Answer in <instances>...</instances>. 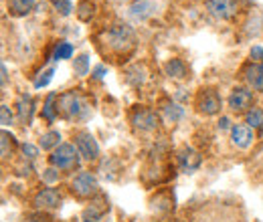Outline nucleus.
<instances>
[{
    "label": "nucleus",
    "mask_w": 263,
    "mask_h": 222,
    "mask_svg": "<svg viewBox=\"0 0 263 222\" xmlns=\"http://www.w3.org/2000/svg\"><path fill=\"white\" fill-rule=\"evenodd\" d=\"M57 107H59V117H63L67 122H83L91 113L89 101L81 95L77 89L61 93Z\"/></svg>",
    "instance_id": "nucleus-1"
},
{
    "label": "nucleus",
    "mask_w": 263,
    "mask_h": 222,
    "mask_svg": "<svg viewBox=\"0 0 263 222\" xmlns=\"http://www.w3.org/2000/svg\"><path fill=\"white\" fill-rule=\"evenodd\" d=\"M103 43L107 45L109 51L118 55H128L136 47V32L126 23H114L103 34Z\"/></svg>",
    "instance_id": "nucleus-2"
},
{
    "label": "nucleus",
    "mask_w": 263,
    "mask_h": 222,
    "mask_svg": "<svg viewBox=\"0 0 263 222\" xmlns=\"http://www.w3.org/2000/svg\"><path fill=\"white\" fill-rule=\"evenodd\" d=\"M79 152L73 144H61L59 148H55L49 156V164L51 168H57L59 172H71L79 166Z\"/></svg>",
    "instance_id": "nucleus-3"
},
{
    "label": "nucleus",
    "mask_w": 263,
    "mask_h": 222,
    "mask_svg": "<svg viewBox=\"0 0 263 222\" xmlns=\"http://www.w3.org/2000/svg\"><path fill=\"white\" fill-rule=\"evenodd\" d=\"M69 186H71V192L79 198H93L96 194H99V182L91 172H77L71 178Z\"/></svg>",
    "instance_id": "nucleus-4"
},
{
    "label": "nucleus",
    "mask_w": 263,
    "mask_h": 222,
    "mask_svg": "<svg viewBox=\"0 0 263 222\" xmlns=\"http://www.w3.org/2000/svg\"><path fill=\"white\" fill-rule=\"evenodd\" d=\"M73 142H75V148H77L81 159H85V162H96V159L99 158V144H98V139L91 135V131H87V129L75 131V133H73Z\"/></svg>",
    "instance_id": "nucleus-5"
},
{
    "label": "nucleus",
    "mask_w": 263,
    "mask_h": 222,
    "mask_svg": "<svg viewBox=\"0 0 263 222\" xmlns=\"http://www.w3.org/2000/svg\"><path fill=\"white\" fill-rule=\"evenodd\" d=\"M130 122L132 126L136 129H140V131H154L160 124L158 113L154 109H150V107H144V105H140V107H136L132 111Z\"/></svg>",
    "instance_id": "nucleus-6"
},
{
    "label": "nucleus",
    "mask_w": 263,
    "mask_h": 222,
    "mask_svg": "<svg viewBox=\"0 0 263 222\" xmlns=\"http://www.w3.org/2000/svg\"><path fill=\"white\" fill-rule=\"evenodd\" d=\"M227 103H229L231 111H235V113H247L253 107V89H249V87H235L231 91Z\"/></svg>",
    "instance_id": "nucleus-7"
},
{
    "label": "nucleus",
    "mask_w": 263,
    "mask_h": 222,
    "mask_svg": "<svg viewBox=\"0 0 263 222\" xmlns=\"http://www.w3.org/2000/svg\"><path fill=\"white\" fill-rule=\"evenodd\" d=\"M223 107V101L215 89H202L197 97V109L202 115H217Z\"/></svg>",
    "instance_id": "nucleus-8"
},
{
    "label": "nucleus",
    "mask_w": 263,
    "mask_h": 222,
    "mask_svg": "<svg viewBox=\"0 0 263 222\" xmlns=\"http://www.w3.org/2000/svg\"><path fill=\"white\" fill-rule=\"evenodd\" d=\"M63 202V194L57 190V188H43L34 194L33 204L39 210H57Z\"/></svg>",
    "instance_id": "nucleus-9"
},
{
    "label": "nucleus",
    "mask_w": 263,
    "mask_h": 222,
    "mask_svg": "<svg viewBox=\"0 0 263 222\" xmlns=\"http://www.w3.org/2000/svg\"><path fill=\"white\" fill-rule=\"evenodd\" d=\"M255 142V129L247 126V124H235L231 126V144L239 150H247L251 148Z\"/></svg>",
    "instance_id": "nucleus-10"
},
{
    "label": "nucleus",
    "mask_w": 263,
    "mask_h": 222,
    "mask_svg": "<svg viewBox=\"0 0 263 222\" xmlns=\"http://www.w3.org/2000/svg\"><path fill=\"white\" fill-rule=\"evenodd\" d=\"M156 12H158V4L154 0H136L128 8V16L134 21H140V23L152 18Z\"/></svg>",
    "instance_id": "nucleus-11"
},
{
    "label": "nucleus",
    "mask_w": 263,
    "mask_h": 222,
    "mask_svg": "<svg viewBox=\"0 0 263 222\" xmlns=\"http://www.w3.org/2000/svg\"><path fill=\"white\" fill-rule=\"evenodd\" d=\"M200 164H202V158H200V154L195 152L193 148H182L178 152V166H180V170L184 174L197 172L198 168H200Z\"/></svg>",
    "instance_id": "nucleus-12"
},
{
    "label": "nucleus",
    "mask_w": 263,
    "mask_h": 222,
    "mask_svg": "<svg viewBox=\"0 0 263 222\" xmlns=\"http://www.w3.org/2000/svg\"><path fill=\"white\" fill-rule=\"evenodd\" d=\"M243 77L249 89L263 93V63H251L249 67H245Z\"/></svg>",
    "instance_id": "nucleus-13"
},
{
    "label": "nucleus",
    "mask_w": 263,
    "mask_h": 222,
    "mask_svg": "<svg viewBox=\"0 0 263 222\" xmlns=\"http://www.w3.org/2000/svg\"><path fill=\"white\" fill-rule=\"evenodd\" d=\"M33 111H34V101L31 95H21L18 101H16V115H18V122L21 124H29L31 117H33Z\"/></svg>",
    "instance_id": "nucleus-14"
},
{
    "label": "nucleus",
    "mask_w": 263,
    "mask_h": 222,
    "mask_svg": "<svg viewBox=\"0 0 263 222\" xmlns=\"http://www.w3.org/2000/svg\"><path fill=\"white\" fill-rule=\"evenodd\" d=\"M206 8H209V12H211L215 18H221V21L229 18L231 14H233V4H231V0H206Z\"/></svg>",
    "instance_id": "nucleus-15"
},
{
    "label": "nucleus",
    "mask_w": 263,
    "mask_h": 222,
    "mask_svg": "<svg viewBox=\"0 0 263 222\" xmlns=\"http://www.w3.org/2000/svg\"><path fill=\"white\" fill-rule=\"evenodd\" d=\"M164 71L170 79H186L189 77V69H186L182 59H168L164 65Z\"/></svg>",
    "instance_id": "nucleus-16"
},
{
    "label": "nucleus",
    "mask_w": 263,
    "mask_h": 222,
    "mask_svg": "<svg viewBox=\"0 0 263 222\" xmlns=\"http://www.w3.org/2000/svg\"><path fill=\"white\" fill-rule=\"evenodd\" d=\"M6 6L12 16H27L36 6V0H6Z\"/></svg>",
    "instance_id": "nucleus-17"
},
{
    "label": "nucleus",
    "mask_w": 263,
    "mask_h": 222,
    "mask_svg": "<svg viewBox=\"0 0 263 222\" xmlns=\"http://www.w3.org/2000/svg\"><path fill=\"white\" fill-rule=\"evenodd\" d=\"M160 111H162V115H164V119L168 124H176V122H180L182 115H184V109H182L178 103H174V101H164V103L160 105Z\"/></svg>",
    "instance_id": "nucleus-18"
},
{
    "label": "nucleus",
    "mask_w": 263,
    "mask_h": 222,
    "mask_svg": "<svg viewBox=\"0 0 263 222\" xmlns=\"http://www.w3.org/2000/svg\"><path fill=\"white\" fill-rule=\"evenodd\" d=\"M57 103H59V95H57V93H49V95H47L45 103H43V117H45L47 122H55V119H57V115H59Z\"/></svg>",
    "instance_id": "nucleus-19"
},
{
    "label": "nucleus",
    "mask_w": 263,
    "mask_h": 222,
    "mask_svg": "<svg viewBox=\"0 0 263 222\" xmlns=\"http://www.w3.org/2000/svg\"><path fill=\"white\" fill-rule=\"evenodd\" d=\"M61 146V133L59 131H55V129H51V131H47V133H43L41 135V142H39V148H43V150H55V148H59Z\"/></svg>",
    "instance_id": "nucleus-20"
},
{
    "label": "nucleus",
    "mask_w": 263,
    "mask_h": 222,
    "mask_svg": "<svg viewBox=\"0 0 263 222\" xmlns=\"http://www.w3.org/2000/svg\"><path fill=\"white\" fill-rule=\"evenodd\" d=\"M245 124L251 127V129H261L263 127V109H259V107H251V109L245 113Z\"/></svg>",
    "instance_id": "nucleus-21"
},
{
    "label": "nucleus",
    "mask_w": 263,
    "mask_h": 222,
    "mask_svg": "<svg viewBox=\"0 0 263 222\" xmlns=\"http://www.w3.org/2000/svg\"><path fill=\"white\" fill-rule=\"evenodd\" d=\"M73 57V45L67 43V41H59L57 47H55V53H53V59L55 61H65Z\"/></svg>",
    "instance_id": "nucleus-22"
},
{
    "label": "nucleus",
    "mask_w": 263,
    "mask_h": 222,
    "mask_svg": "<svg viewBox=\"0 0 263 222\" xmlns=\"http://www.w3.org/2000/svg\"><path fill=\"white\" fill-rule=\"evenodd\" d=\"M73 71L77 77H85L89 75V57L87 55H79L73 59Z\"/></svg>",
    "instance_id": "nucleus-23"
},
{
    "label": "nucleus",
    "mask_w": 263,
    "mask_h": 222,
    "mask_svg": "<svg viewBox=\"0 0 263 222\" xmlns=\"http://www.w3.org/2000/svg\"><path fill=\"white\" fill-rule=\"evenodd\" d=\"M91 14H93V2H91V0H81L79 6H77V16H79V21L87 23V21L91 18Z\"/></svg>",
    "instance_id": "nucleus-24"
},
{
    "label": "nucleus",
    "mask_w": 263,
    "mask_h": 222,
    "mask_svg": "<svg viewBox=\"0 0 263 222\" xmlns=\"http://www.w3.org/2000/svg\"><path fill=\"white\" fill-rule=\"evenodd\" d=\"M14 150V137L8 131H2V159H8Z\"/></svg>",
    "instance_id": "nucleus-25"
},
{
    "label": "nucleus",
    "mask_w": 263,
    "mask_h": 222,
    "mask_svg": "<svg viewBox=\"0 0 263 222\" xmlns=\"http://www.w3.org/2000/svg\"><path fill=\"white\" fill-rule=\"evenodd\" d=\"M107 210V206H101V208H98V204H91L87 210H85V214H83V218H85V222H98L101 216H103V212Z\"/></svg>",
    "instance_id": "nucleus-26"
},
{
    "label": "nucleus",
    "mask_w": 263,
    "mask_h": 222,
    "mask_svg": "<svg viewBox=\"0 0 263 222\" xmlns=\"http://www.w3.org/2000/svg\"><path fill=\"white\" fill-rule=\"evenodd\" d=\"M53 75H55V69H53V67L45 69V71L34 79V89H43V87H47V85H49V81L53 79Z\"/></svg>",
    "instance_id": "nucleus-27"
},
{
    "label": "nucleus",
    "mask_w": 263,
    "mask_h": 222,
    "mask_svg": "<svg viewBox=\"0 0 263 222\" xmlns=\"http://www.w3.org/2000/svg\"><path fill=\"white\" fill-rule=\"evenodd\" d=\"M0 124L4 127L14 124V113H12V109H10L6 103H2V107H0Z\"/></svg>",
    "instance_id": "nucleus-28"
},
{
    "label": "nucleus",
    "mask_w": 263,
    "mask_h": 222,
    "mask_svg": "<svg viewBox=\"0 0 263 222\" xmlns=\"http://www.w3.org/2000/svg\"><path fill=\"white\" fill-rule=\"evenodd\" d=\"M55 8L61 16H69L73 10V4H71V0H55Z\"/></svg>",
    "instance_id": "nucleus-29"
},
{
    "label": "nucleus",
    "mask_w": 263,
    "mask_h": 222,
    "mask_svg": "<svg viewBox=\"0 0 263 222\" xmlns=\"http://www.w3.org/2000/svg\"><path fill=\"white\" fill-rule=\"evenodd\" d=\"M21 150H23L25 158H29V159H34L36 156H39V148L33 146V144H23V146H21Z\"/></svg>",
    "instance_id": "nucleus-30"
},
{
    "label": "nucleus",
    "mask_w": 263,
    "mask_h": 222,
    "mask_svg": "<svg viewBox=\"0 0 263 222\" xmlns=\"http://www.w3.org/2000/svg\"><path fill=\"white\" fill-rule=\"evenodd\" d=\"M249 57H251L255 63H263V47L255 45V47L249 51Z\"/></svg>",
    "instance_id": "nucleus-31"
},
{
    "label": "nucleus",
    "mask_w": 263,
    "mask_h": 222,
    "mask_svg": "<svg viewBox=\"0 0 263 222\" xmlns=\"http://www.w3.org/2000/svg\"><path fill=\"white\" fill-rule=\"evenodd\" d=\"M47 174H43V178L47 180V182H55L57 178H59V170L57 168H49V170H45Z\"/></svg>",
    "instance_id": "nucleus-32"
},
{
    "label": "nucleus",
    "mask_w": 263,
    "mask_h": 222,
    "mask_svg": "<svg viewBox=\"0 0 263 222\" xmlns=\"http://www.w3.org/2000/svg\"><path fill=\"white\" fill-rule=\"evenodd\" d=\"M105 73H107V69H105L103 65H98V67H96V69L91 71V77H93L96 81H101V79L105 77Z\"/></svg>",
    "instance_id": "nucleus-33"
},
{
    "label": "nucleus",
    "mask_w": 263,
    "mask_h": 222,
    "mask_svg": "<svg viewBox=\"0 0 263 222\" xmlns=\"http://www.w3.org/2000/svg\"><path fill=\"white\" fill-rule=\"evenodd\" d=\"M25 222H49V218L45 214H31L25 218Z\"/></svg>",
    "instance_id": "nucleus-34"
},
{
    "label": "nucleus",
    "mask_w": 263,
    "mask_h": 222,
    "mask_svg": "<svg viewBox=\"0 0 263 222\" xmlns=\"http://www.w3.org/2000/svg\"><path fill=\"white\" fill-rule=\"evenodd\" d=\"M6 79H8V69H6V65L2 63V89L6 87Z\"/></svg>",
    "instance_id": "nucleus-35"
},
{
    "label": "nucleus",
    "mask_w": 263,
    "mask_h": 222,
    "mask_svg": "<svg viewBox=\"0 0 263 222\" xmlns=\"http://www.w3.org/2000/svg\"><path fill=\"white\" fill-rule=\"evenodd\" d=\"M219 127H221V129H227V127H229V119H227V117H221V122H219Z\"/></svg>",
    "instance_id": "nucleus-36"
},
{
    "label": "nucleus",
    "mask_w": 263,
    "mask_h": 222,
    "mask_svg": "<svg viewBox=\"0 0 263 222\" xmlns=\"http://www.w3.org/2000/svg\"><path fill=\"white\" fill-rule=\"evenodd\" d=\"M120 2H136V0H120Z\"/></svg>",
    "instance_id": "nucleus-37"
},
{
    "label": "nucleus",
    "mask_w": 263,
    "mask_h": 222,
    "mask_svg": "<svg viewBox=\"0 0 263 222\" xmlns=\"http://www.w3.org/2000/svg\"><path fill=\"white\" fill-rule=\"evenodd\" d=\"M168 222H178V220H168Z\"/></svg>",
    "instance_id": "nucleus-38"
}]
</instances>
